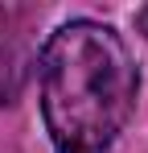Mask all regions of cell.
Returning a JSON list of instances; mask_svg holds the SVG:
<instances>
[{
    "label": "cell",
    "mask_w": 148,
    "mask_h": 153,
    "mask_svg": "<svg viewBox=\"0 0 148 153\" xmlns=\"http://www.w3.org/2000/svg\"><path fill=\"white\" fill-rule=\"evenodd\" d=\"M41 116L58 153H107L140 95L136 62L103 21H66L37 58Z\"/></svg>",
    "instance_id": "1"
}]
</instances>
